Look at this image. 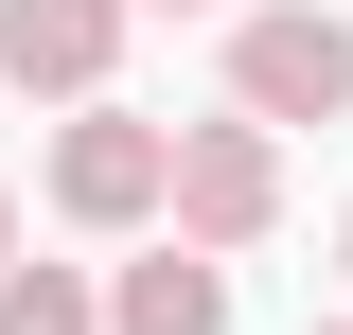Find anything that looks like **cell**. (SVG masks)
Here are the masks:
<instances>
[{"mask_svg":"<svg viewBox=\"0 0 353 335\" xmlns=\"http://www.w3.org/2000/svg\"><path fill=\"white\" fill-rule=\"evenodd\" d=\"M159 194H176V124H141V106L88 88L71 124H53V212H71V230H141Z\"/></svg>","mask_w":353,"mask_h":335,"instance_id":"cell-2","label":"cell"},{"mask_svg":"<svg viewBox=\"0 0 353 335\" xmlns=\"http://www.w3.org/2000/svg\"><path fill=\"white\" fill-rule=\"evenodd\" d=\"M176 230H194V247H265V230H283V124H265V106H230V124H176Z\"/></svg>","mask_w":353,"mask_h":335,"instance_id":"cell-1","label":"cell"},{"mask_svg":"<svg viewBox=\"0 0 353 335\" xmlns=\"http://www.w3.org/2000/svg\"><path fill=\"white\" fill-rule=\"evenodd\" d=\"M141 0H0V88H53V106H88L106 88V53H124Z\"/></svg>","mask_w":353,"mask_h":335,"instance_id":"cell-4","label":"cell"},{"mask_svg":"<svg viewBox=\"0 0 353 335\" xmlns=\"http://www.w3.org/2000/svg\"><path fill=\"white\" fill-rule=\"evenodd\" d=\"M0 265H18V194H0Z\"/></svg>","mask_w":353,"mask_h":335,"instance_id":"cell-7","label":"cell"},{"mask_svg":"<svg viewBox=\"0 0 353 335\" xmlns=\"http://www.w3.org/2000/svg\"><path fill=\"white\" fill-rule=\"evenodd\" d=\"M159 18H194V0H159Z\"/></svg>","mask_w":353,"mask_h":335,"instance_id":"cell-8","label":"cell"},{"mask_svg":"<svg viewBox=\"0 0 353 335\" xmlns=\"http://www.w3.org/2000/svg\"><path fill=\"white\" fill-rule=\"evenodd\" d=\"M230 106H265V124H336V106H353V18H318V0L230 18Z\"/></svg>","mask_w":353,"mask_h":335,"instance_id":"cell-3","label":"cell"},{"mask_svg":"<svg viewBox=\"0 0 353 335\" xmlns=\"http://www.w3.org/2000/svg\"><path fill=\"white\" fill-rule=\"evenodd\" d=\"M336 265H353V230H336Z\"/></svg>","mask_w":353,"mask_h":335,"instance_id":"cell-9","label":"cell"},{"mask_svg":"<svg viewBox=\"0 0 353 335\" xmlns=\"http://www.w3.org/2000/svg\"><path fill=\"white\" fill-rule=\"evenodd\" d=\"M106 335H230V247H141L124 283H106Z\"/></svg>","mask_w":353,"mask_h":335,"instance_id":"cell-5","label":"cell"},{"mask_svg":"<svg viewBox=\"0 0 353 335\" xmlns=\"http://www.w3.org/2000/svg\"><path fill=\"white\" fill-rule=\"evenodd\" d=\"M336 335H353V318H336Z\"/></svg>","mask_w":353,"mask_h":335,"instance_id":"cell-10","label":"cell"},{"mask_svg":"<svg viewBox=\"0 0 353 335\" xmlns=\"http://www.w3.org/2000/svg\"><path fill=\"white\" fill-rule=\"evenodd\" d=\"M0 335H106V283L88 265H0Z\"/></svg>","mask_w":353,"mask_h":335,"instance_id":"cell-6","label":"cell"}]
</instances>
